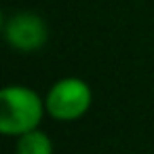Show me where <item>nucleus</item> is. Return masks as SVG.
I'll return each instance as SVG.
<instances>
[{"instance_id": "nucleus-1", "label": "nucleus", "mask_w": 154, "mask_h": 154, "mask_svg": "<svg viewBox=\"0 0 154 154\" xmlns=\"http://www.w3.org/2000/svg\"><path fill=\"white\" fill-rule=\"evenodd\" d=\"M47 114L45 99L26 85H9L0 93V131L19 137L38 129Z\"/></svg>"}, {"instance_id": "nucleus-2", "label": "nucleus", "mask_w": 154, "mask_h": 154, "mask_svg": "<svg viewBox=\"0 0 154 154\" xmlns=\"http://www.w3.org/2000/svg\"><path fill=\"white\" fill-rule=\"evenodd\" d=\"M93 103V91L89 82L78 76H66L57 80L45 95L47 114L59 122H72L82 118Z\"/></svg>"}, {"instance_id": "nucleus-3", "label": "nucleus", "mask_w": 154, "mask_h": 154, "mask_svg": "<svg viewBox=\"0 0 154 154\" xmlns=\"http://www.w3.org/2000/svg\"><path fill=\"white\" fill-rule=\"evenodd\" d=\"M2 32H5V40L9 42V47H13L15 51H21V53L40 51L49 40L47 21L38 13H32V11L13 13L5 21Z\"/></svg>"}, {"instance_id": "nucleus-4", "label": "nucleus", "mask_w": 154, "mask_h": 154, "mask_svg": "<svg viewBox=\"0 0 154 154\" xmlns=\"http://www.w3.org/2000/svg\"><path fill=\"white\" fill-rule=\"evenodd\" d=\"M15 154H53V141L45 131L32 129L17 137Z\"/></svg>"}]
</instances>
